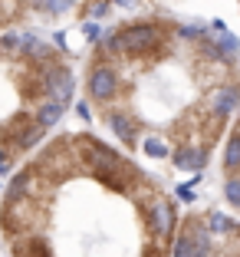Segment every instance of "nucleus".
<instances>
[{
  "label": "nucleus",
  "mask_w": 240,
  "mask_h": 257,
  "mask_svg": "<svg viewBox=\"0 0 240 257\" xmlns=\"http://www.w3.org/2000/svg\"><path fill=\"white\" fill-rule=\"evenodd\" d=\"M122 53L125 56H155L168 50V33L158 23H132L119 30Z\"/></svg>",
  "instance_id": "nucleus-1"
},
{
  "label": "nucleus",
  "mask_w": 240,
  "mask_h": 257,
  "mask_svg": "<svg viewBox=\"0 0 240 257\" xmlns=\"http://www.w3.org/2000/svg\"><path fill=\"white\" fill-rule=\"evenodd\" d=\"M214 254V237L204 227V221L188 218L178 227V234L171 241V257H210Z\"/></svg>",
  "instance_id": "nucleus-2"
},
{
  "label": "nucleus",
  "mask_w": 240,
  "mask_h": 257,
  "mask_svg": "<svg viewBox=\"0 0 240 257\" xmlns=\"http://www.w3.org/2000/svg\"><path fill=\"white\" fill-rule=\"evenodd\" d=\"M145 221V234L148 241H161V244H171L174 241V231H178V221H174V208L165 195H155L151 208L142 214Z\"/></svg>",
  "instance_id": "nucleus-3"
},
{
  "label": "nucleus",
  "mask_w": 240,
  "mask_h": 257,
  "mask_svg": "<svg viewBox=\"0 0 240 257\" xmlns=\"http://www.w3.org/2000/svg\"><path fill=\"white\" fill-rule=\"evenodd\" d=\"M86 92H89L92 102L109 106L115 99V92H119V73H115L109 63H96V66L89 69V76H86Z\"/></svg>",
  "instance_id": "nucleus-4"
},
{
  "label": "nucleus",
  "mask_w": 240,
  "mask_h": 257,
  "mask_svg": "<svg viewBox=\"0 0 240 257\" xmlns=\"http://www.w3.org/2000/svg\"><path fill=\"white\" fill-rule=\"evenodd\" d=\"M105 125L115 132V139H122L125 145H135L138 142V125H135V115L125 112V109H112L105 112Z\"/></svg>",
  "instance_id": "nucleus-5"
},
{
  "label": "nucleus",
  "mask_w": 240,
  "mask_h": 257,
  "mask_svg": "<svg viewBox=\"0 0 240 257\" xmlns=\"http://www.w3.org/2000/svg\"><path fill=\"white\" fill-rule=\"evenodd\" d=\"M174 165L184 168V172H201L207 165V149L197 142H181L178 152H174Z\"/></svg>",
  "instance_id": "nucleus-6"
},
{
  "label": "nucleus",
  "mask_w": 240,
  "mask_h": 257,
  "mask_svg": "<svg viewBox=\"0 0 240 257\" xmlns=\"http://www.w3.org/2000/svg\"><path fill=\"white\" fill-rule=\"evenodd\" d=\"M240 109V86L237 83H227V86H217L214 89V96H210V112H217V115H230Z\"/></svg>",
  "instance_id": "nucleus-7"
},
{
  "label": "nucleus",
  "mask_w": 240,
  "mask_h": 257,
  "mask_svg": "<svg viewBox=\"0 0 240 257\" xmlns=\"http://www.w3.org/2000/svg\"><path fill=\"white\" fill-rule=\"evenodd\" d=\"M63 112H66V106L53 102V99H40L37 106H33V112H30V115H33V122H37V125L46 132V128H53L56 122L63 119Z\"/></svg>",
  "instance_id": "nucleus-8"
},
{
  "label": "nucleus",
  "mask_w": 240,
  "mask_h": 257,
  "mask_svg": "<svg viewBox=\"0 0 240 257\" xmlns=\"http://www.w3.org/2000/svg\"><path fill=\"white\" fill-rule=\"evenodd\" d=\"M204 227H207L210 237L217 241V237H230L233 231H237V221L227 218L224 211H210V214H204Z\"/></svg>",
  "instance_id": "nucleus-9"
},
{
  "label": "nucleus",
  "mask_w": 240,
  "mask_h": 257,
  "mask_svg": "<svg viewBox=\"0 0 240 257\" xmlns=\"http://www.w3.org/2000/svg\"><path fill=\"white\" fill-rule=\"evenodd\" d=\"M224 168L230 175L240 172V128H233V136L227 139V149H224Z\"/></svg>",
  "instance_id": "nucleus-10"
},
{
  "label": "nucleus",
  "mask_w": 240,
  "mask_h": 257,
  "mask_svg": "<svg viewBox=\"0 0 240 257\" xmlns=\"http://www.w3.org/2000/svg\"><path fill=\"white\" fill-rule=\"evenodd\" d=\"M30 4L40 7V10H46V14H66L76 0H30Z\"/></svg>",
  "instance_id": "nucleus-11"
},
{
  "label": "nucleus",
  "mask_w": 240,
  "mask_h": 257,
  "mask_svg": "<svg viewBox=\"0 0 240 257\" xmlns=\"http://www.w3.org/2000/svg\"><path fill=\"white\" fill-rule=\"evenodd\" d=\"M142 152H145V155H151V159H165L168 145L161 142V139H142Z\"/></svg>",
  "instance_id": "nucleus-12"
},
{
  "label": "nucleus",
  "mask_w": 240,
  "mask_h": 257,
  "mask_svg": "<svg viewBox=\"0 0 240 257\" xmlns=\"http://www.w3.org/2000/svg\"><path fill=\"white\" fill-rule=\"evenodd\" d=\"M224 198L233 204V208H240V175H230L224 182Z\"/></svg>",
  "instance_id": "nucleus-13"
},
{
  "label": "nucleus",
  "mask_w": 240,
  "mask_h": 257,
  "mask_svg": "<svg viewBox=\"0 0 240 257\" xmlns=\"http://www.w3.org/2000/svg\"><path fill=\"white\" fill-rule=\"evenodd\" d=\"M83 37L89 40V43H99V40H102V27H99L96 20H86L83 23Z\"/></svg>",
  "instance_id": "nucleus-14"
},
{
  "label": "nucleus",
  "mask_w": 240,
  "mask_h": 257,
  "mask_svg": "<svg viewBox=\"0 0 240 257\" xmlns=\"http://www.w3.org/2000/svg\"><path fill=\"white\" fill-rule=\"evenodd\" d=\"M201 33H204L201 23H184V27L178 30V37H181V40H201Z\"/></svg>",
  "instance_id": "nucleus-15"
},
{
  "label": "nucleus",
  "mask_w": 240,
  "mask_h": 257,
  "mask_svg": "<svg viewBox=\"0 0 240 257\" xmlns=\"http://www.w3.org/2000/svg\"><path fill=\"white\" fill-rule=\"evenodd\" d=\"M10 165H14V155H10V152L0 145V175H7V172H10Z\"/></svg>",
  "instance_id": "nucleus-16"
},
{
  "label": "nucleus",
  "mask_w": 240,
  "mask_h": 257,
  "mask_svg": "<svg viewBox=\"0 0 240 257\" xmlns=\"http://www.w3.org/2000/svg\"><path fill=\"white\" fill-rule=\"evenodd\" d=\"M105 14H109V0H105V4H92V7H89V17H92V20H102Z\"/></svg>",
  "instance_id": "nucleus-17"
},
{
  "label": "nucleus",
  "mask_w": 240,
  "mask_h": 257,
  "mask_svg": "<svg viewBox=\"0 0 240 257\" xmlns=\"http://www.w3.org/2000/svg\"><path fill=\"white\" fill-rule=\"evenodd\" d=\"M76 112H79V119H92V112H89V102H76Z\"/></svg>",
  "instance_id": "nucleus-18"
},
{
  "label": "nucleus",
  "mask_w": 240,
  "mask_h": 257,
  "mask_svg": "<svg viewBox=\"0 0 240 257\" xmlns=\"http://www.w3.org/2000/svg\"><path fill=\"white\" fill-rule=\"evenodd\" d=\"M112 4H115V7H135L138 0H112Z\"/></svg>",
  "instance_id": "nucleus-19"
}]
</instances>
